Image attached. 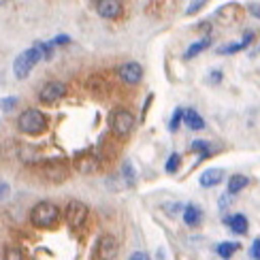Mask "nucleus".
Wrapping results in <instances>:
<instances>
[{"mask_svg":"<svg viewBox=\"0 0 260 260\" xmlns=\"http://www.w3.org/2000/svg\"><path fill=\"white\" fill-rule=\"evenodd\" d=\"M58 220H60V209L47 201L37 203L30 211V222H32V226H37V229H51Z\"/></svg>","mask_w":260,"mask_h":260,"instance_id":"f257e3e1","label":"nucleus"},{"mask_svg":"<svg viewBox=\"0 0 260 260\" xmlns=\"http://www.w3.org/2000/svg\"><path fill=\"white\" fill-rule=\"evenodd\" d=\"M17 128L24 135H41L47 128V117L39 109H26L17 117Z\"/></svg>","mask_w":260,"mask_h":260,"instance_id":"f03ea898","label":"nucleus"},{"mask_svg":"<svg viewBox=\"0 0 260 260\" xmlns=\"http://www.w3.org/2000/svg\"><path fill=\"white\" fill-rule=\"evenodd\" d=\"M39 60H43V51L39 49V45L30 47V49H26V51H21L19 56L15 58V62H13V73H15V77H17V79H26L28 75H30V71L37 67Z\"/></svg>","mask_w":260,"mask_h":260,"instance_id":"7ed1b4c3","label":"nucleus"},{"mask_svg":"<svg viewBox=\"0 0 260 260\" xmlns=\"http://www.w3.org/2000/svg\"><path fill=\"white\" fill-rule=\"evenodd\" d=\"M133 128H135V115L130 111L120 109L111 115V130L117 137H128L133 133Z\"/></svg>","mask_w":260,"mask_h":260,"instance_id":"20e7f679","label":"nucleus"},{"mask_svg":"<svg viewBox=\"0 0 260 260\" xmlns=\"http://www.w3.org/2000/svg\"><path fill=\"white\" fill-rule=\"evenodd\" d=\"M64 220H67V224L73 226V229H79V226L88 220V207L79 201H71L67 205V209H64Z\"/></svg>","mask_w":260,"mask_h":260,"instance_id":"39448f33","label":"nucleus"},{"mask_svg":"<svg viewBox=\"0 0 260 260\" xmlns=\"http://www.w3.org/2000/svg\"><path fill=\"white\" fill-rule=\"evenodd\" d=\"M117 250H120V245H117V239L113 235H101L99 243H96V256H99V260H113L117 256Z\"/></svg>","mask_w":260,"mask_h":260,"instance_id":"423d86ee","label":"nucleus"},{"mask_svg":"<svg viewBox=\"0 0 260 260\" xmlns=\"http://www.w3.org/2000/svg\"><path fill=\"white\" fill-rule=\"evenodd\" d=\"M64 92H67L64 83H60V81H49V83L43 85V90L39 92V101H41L43 105H53V103H58V101L62 99Z\"/></svg>","mask_w":260,"mask_h":260,"instance_id":"0eeeda50","label":"nucleus"},{"mask_svg":"<svg viewBox=\"0 0 260 260\" xmlns=\"http://www.w3.org/2000/svg\"><path fill=\"white\" fill-rule=\"evenodd\" d=\"M117 75H120V79L128 85H137L141 79H143V69H141L139 62H126L120 67V71H117Z\"/></svg>","mask_w":260,"mask_h":260,"instance_id":"6e6552de","label":"nucleus"},{"mask_svg":"<svg viewBox=\"0 0 260 260\" xmlns=\"http://www.w3.org/2000/svg\"><path fill=\"white\" fill-rule=\"evenodd\" d=\"M96 11L105 19H115L122 15V0H99L96 3Z\"/></svg>","mask_w":260,"mask_h":260,"instance_id":"1a4fd4ad","label":"nucleus"},{"mask_svg":"<svg viewBox=\"0 0 260 260\" xmlns=\"http://www.w3.org/2000/svg\"><path fill=\"white\" fill-rule=\"evenodd\" d=\"M224 177V171L222 169H209V171H205L203 175H201V186L203 188H213V186H218V183L222 181Z\"/></svg>","mask_w":260,"mask_h":260,"instance_id":"9d476101","label":"nucleus"},{"mask_svg":"<svg viewBox=\"0 0 260 260\" xmlns=\"http://www.w3.org/2000/svg\"><path fill=\"white\" fill-rule=\"evenodd\" d=\"M226 224H229V229L237 235H245L247 233V218L241 213L233 215V218H226Z\"/></svg>","mask_w":260,"mask_h":260,"instance_id":"9b49d317","label":"nucleus"},{"mask_svg":"<svg viewBox=\"0 0 260 260\" xmlns=\"http://www.w3.org/2000/svg\"><path fill=\"white\" fill-rule=\"evenodd\" d=\"M183 122H186L188 128H192V130H203L205 128V120L194 109H186V111H183Z\"/></svg>","mask_w":260,"mask_h":260,"instance_id":"f8f14e48","label":"nucleus"},{"mask_svg":"<svg viewBox=\"0 0 260 260\" xmlns=\"http://www.w3.org/2000/svg\"><path fill=\"white\" fill-rule=\"evenodd\" d=\"M203 218V211L197 207V205H188L186 209H183V222H186L188 226H197Z\"/></svg>","mask_w":260,"mask_h":260,"instance_id":"ddd939ff","label":"nucleus"},{"mask_svg":"<svg viewBox=\"0 0 260 260\" xmlns=\"http://www.w3.org/2000/svg\"><path fill=\"white\" fill-rule=\"evenodd\" d=\"M252 37H254V32H247L241 43H231V45H224V47H220V49H218V53L226 56V53H235V51H239V49H243V47L250 45V43H252Z\"/></svg>","mask_w":260,"mask_h":260,"instance_id":"4468645a","label":"nucleus"},{"mask_svg":"<svg viewBox=\"0 0 260 260\" xmlns=\"http://www.w3.org/2000/svg\"><path fill=\"white\" fill-rule=\"evenodd\" d=\"M247 183H250V179H247L245 175H233L229 179V194H237V192H241Z\"/></svg>","mask_w":260,"mask_h":260,"instance_id":"2eb2a0df","label":"nucleus"},{"mask_svg":"<svg viewBox=\"0 0 260 260\" xmlns=\"http://www.w3.org/2000/svg\"><path fill=\"white\" fill-rule=\"evenodd\" d=\"M96 167H99V160H96V158H92V156L79 158L77 156V169L81 173H92V171H96Z\"/></svg>","mask_w":260,"mask_h":260,"instance_id":"dca6fc26","label":"nucleus"},{"mask_svg":"<svg viewBox=\"0 0 260 260\" xmlns=\"http://www.w3.org/2000/svg\"><path fill=\"white\" fill-rule=\"evenodd\" d=\"M209 43H211V39H209V37H203L201 41H197L194 45H190V47H188L186 58H188V60H190V58H194V56H197V53H201L203 49H207V47H209Z\"/></svg>","mask_w":260,"mask_h":260,"instance_id":"f3484780","label":"nucleus"},{"mask_svg":"<svg viewBox=\"0 0 260 260\" xmlns=\"http://www.w3.org/2000/svg\"><path fill=\"white\" fill-rule=\"evenodd\" d=\"M237 250H239V243H233V241H222V243L218 245V254H220L222 258H231Z\"/></svg>","mask_w":260,"mask_h":260,"instance_id":"a211bd4d","label":"nucleus"},{"mask_svg":"<svg viewBox=\"0 0 260 260\" xmlns=\"http://www.w3.org/2000/svg\"><path fill=\"white\" fill-rule=\"evenodd\" d=\"M192 149L194 151H199V160H205V158H209V145H207V141H194L192 143Z\"/></svg>","mask_w":260,"mask_h":260,"instance_id":"6ab92c4d","label":"nucleus"},{"mask_svg":"<svg viewBox=\"0 0 260 260\" xmlns=\"http://www.w3.org/2000/svg\"><path fill=\"white\" fill-rule=\"evenodd\" d=\"M179 162H181V156H179V154H171L169 160H167V165H165V171H167V173H177Z\"/></svg>","mask_w":260,"mask_h":260,"instance_id":"aec40b11","label":"nucleus"},{"mask_svg":"<svg viewBox=\"0 0 260 260\" xmlns=\"http://www.w3.org/2000/svg\"><path fill=\"white\" fill-rule=\"evenodd\" d=\"M17 105V96H7V99H0V109L3 111H11Z\"/></svg>","mask_w":260,"mask_h":260,"instance_id":"412c9836","label":"nucleus"},{"mask_svg":"<svg viewBox=\"0 0 260 260\" xmlns=\"http://www.w3.org/2000/svg\"><path fill=\"white\" fill-rule=\"evenodd\" d=\"M3 260H24V254H21L17 247H7Z\"/></svg>","mask_w":260,"mask_h":260,"instance_id":"4be33fe9","label":"nucleus"},{"mask_svg":"<svg viewBox=\"0 0 260 260\" xmlns=\"http://www.w3.org/2000/svg\"><path fill=\"white\" fill-rule=\"evenodd\" d=\"M181 117H183V109H175V113H173L171 117V133H175V130L179 128V122H181Z\"/></svg>","mask_w":260,"mask_h":260,"instance_id":"5701e85b","label":"nucleus"},{"mask_svg":"<svg viewBox=\"0 0 260 260\" xmlns=\"http://www.w3.org/2000/svg\"><path fill=\"white\" fill-rule=\"evenodd\" d=\"M205 5H207V0H190V7L186 9V13H188V15H194V13H197L199 9H203Z\"/></svg>","mask_w":260,"mask_h":260,"instance_id":"b1692460","label":"nucleus"},{"mask_svg":"<svg viewBox=\"0 0 260 260\" xmlns=\"http://www.w3.org/2000/svg\"><path fill=\"white\" fill-rule=\"evenodd\" d=\"M250 256H252L254 260H260V239H254V243H252V247H250Z\"/></svg>","mask_w":260,"mask_h":260,"instance_id":"393cba45","label":"nucleus"},{"mask_svg":"<svg viewBox=\"0 0 260 260\" xmlns=\"http://www.w3.org/2000/svg\"><path fill=\"white\" fill-rule=\"evenodd\" d=\"M67 43H71V37H67V35H60L53 39V45H67Z\"/></svg>","mask_w":260,"mask_h":260,"instance_id":"a878e982","label":"nucleus"},{"mask_svg":"<svg viewBox=\"0 0 260 260\" xmlns=\"http://www.w3.org/2000/svg\"><path fill=\"white\" fill-rule=\"evenodd\" d=\"M220 81H222V73H220V71H211L209 83H220Z\"/></svg>","mask_w":260,"mask_h":260,"instance_id":"bb28decb","label":"nucleus"},{"mask_svg":"<svg viewBox=\"0 0 260 260\" xmlns=\"http://www.w3.org/2000/svg\"><path fill=\"white\" fill-rule=\"evenodd\" d=\"M128 260H151V258H149V256H147L145 252H135L133 256L128 258Z\"/></svg>","mask_w":260,"mask_h":260,"instance_id":"cd10ccee","label":"nucleus"},{"mask_svg":"<svg viewBox=\"0 0 260 260\" xmlns=\"http://www.w3.org/2000/svg\"><path fill=\"white\" fill-rule=\"evenodd\" d=\"M7 194H9V186H7L5 181H0V201H3V199L7 197Z\"/></svg>","mask_w":260,"mask_h":260,"instance_id":"c85d7f7f","label":"nucleus"},{"mask_svg":"<svg viewBox=\"0 0 260 260\" xmlns=\"http://www.w3.org/2000/svg\"><path fill=\"white\" fill-rule=\"evenodd\" d=\"M7 3H9V0H0V7H5Z\"/></svg>","mask_w":260,"mask_h":260,"instance_id":"c756f323","label":"nucleus"}]
</instances>
